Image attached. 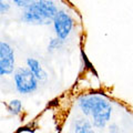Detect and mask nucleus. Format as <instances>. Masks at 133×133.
Wrapping results in <instances>:
<instances>
[{
    "mask_svg": "<svg viewBox=\"0 0 133 133\" xmlns=\"http://www.w3.org/2000/svg\"><path fill=\"white\" fill-rule=\"evenodd\" d=\"M78 105L85 116L91 118V124L97 129L105 128L111 120L112 104L104 94L91 92L81 95Z\"/></svg>",
    "mask_w": 133,
    "mask_h": 133,
    "instance_id": "obj_1",
    "label": "nucleus"
},
{
    "mask_svg": "<svg viewBox=\"0 0 133 133\" xmlns=\"http://www.w3.org/2000/svg\"><path fill=\"white\" fill-rule=\"evenodd\" d=\"M58 12V7L50 0H37L31 1L22 12L21 20L28 24L43 26L52 23V20Z\"/></svg>",
    "mask_w": 133,
    "mask_h": 133,
    "instance_id": "obj_2",
    "label": "nucleus"
},
{
    "mask_svg": "<svg viewBox=\"0 0 133 133\" xmlns=\"http://www.w3.org/2000/svg\"><path fill=\"white\" fill-rule=\"evenodd\" d=\"M14 81L16 90L21 94H30L38 89L39 81L28 68H19L15 71Z\"/></svg>",
    "mask_w": 133,
    "mask_h": 133,
    "instance_id": "obj_3",
    "label": "nucleus"
},
{
    "mask_svg": "<svg viewBox=\"0 0 133 133\" xmlns=\"http://www.w3.org/2000/svg\"><path fill=\"white\" fill-rule=\"evenodd\" d=\"M52 23L55 28L56 38L60 39L61 41H64L70 36L74 26L73 18L65 10H58L52 20Z\"/></svg>",
    "mask_w": 133,
    "mask_h": 133,
    "instance_id": "obj_4",
    "label": "nucleus"
},
{
    "mask_svg": "<svg viewBox=\"0 0 133 133\" xmlns=\"http://www.w3.org/2000/svg\"><path fill=\"white\" fill-rule=\"evenodd\" d=\"M16 69L15 49L6 41H0V76L14 73Z\"/></svg>",
    "mask_w": 133,
    "mask_h": 133,
    "instance_id": "obj_5",
    "label": "nucleus"
},
{
    "mask_svg": "<svg viewBox=\"0 0 133 133\" xmlns=\"http://www.w3.org/2000/svg\"><path fill=\"white\" fill-rule=\"evenodd\" d=\"M27 68L30 70V72L37 78L38 81H43L47 79V72L43 70L40 62L35 58H28L27 59Z\"/></svg>",
    "mask_w": 133,
    "mask_h": 133,
    "instance_id": "obj_6",
    "label": "nucleus"
},
{
    "mask_svg": "<svg viewBox=\"0 0 133 133\" xmlns=\"http://www.w3.org/2000/svg\"><path fill=\"white\" fill-rule=\"evenodd\" d=\"M76 133H95L93 127L88 119H78L74 123Z\"/></svg>",
    "mask_w": 133,
    "mask_h": 133,
    "instance_id": "obj_7",
    "label": "nucleus"
},
{
    "mask_svg": "<svg viewBox=\"0 0 133 133\" xmlns=\"http://www.w3.org/2000/svg\"><path fill=\"white\" fill-rule=\"evenodd\" d=\"M22 102L19 99H14L7 103V111L12 115H19L22 112Z\"/></svg>",
    "mask_w": 133,
    "mask_h": 133,
    "instance_id": "obj_8",
    "label": "nucleus"
},
{
    "mask_svg": "<svg viewBox=\"0 0 133 133\" xmlns=\"http://www.w3.org/2000/svg\"><path fill=\"white\" fill-rule=\"evenodd\" d=\"M62 44H63V41H61L60 39H58V38H52L51 40L49 41V44H48V51H49V52L56 51V50L60 49V48L62 47Z\"/></svg>",
    "mask_w": 133,
    "mask_h": 133,
    "instance_id": "obj_9",
    "label": "nucleus"
},
{
    "mask_svg": "<svg viewBox=\"0 0 133 133\" xmlns=\"http://www.w3.org/2000/svg\"><path fill=\"white\" fill-rule=\"evenodd\" d=\"M81 56H82V60H83V62H84V66H85L87 69L91 70L92 72H94V74L97 76V72H95V70H94V68H93L92 63H91V61L89 60V58L87 57L85 52H83V50H81Z\"/></svg>",
    "mask_w": 133,
    "mask_h": 133,
    "instance_id": "obj_10",
    "label": "nucleus"
},
{
    "mask_svg": "<svg viewBox=\"0 0 133 133\" xmlns=\"http://www.w3.org/2000/svg\"><path fill=\"white\" fill-rule=\"evenodd\" d=\"M9 10H10V5H9V3L0 0V15L7 14Z\"/></svg>",
    "mask_w": 133,
    "mask_h": 133,
    "instance_id": "obj_11",
    "label": "nucleus"
},
{
    "mask_svg": "<svg viewBox=\"0 0 133 133\" xmlns=\"http://www.w3.org/2000/svg\"><path fill=\"white\" fill-rule=\"evenodd\" d=\"M14 3H16L18 7H21V8L24 9V8H27L29 5H30L31 1L30 0H28V1H26V0H15Z\"/></svg>",
    "mask_w": 133,
    "mask_h": 133,
    "instance_id": "obj_12",
    "label": "nucleus"
},
{
    "mask_svg": "<svg viewBox=\"0 0 133 133\" xmlns=\"http://www.w3.org/2000/svg\"><path fill=\"white\" fill-rule=\"evenodd\" d=\"M109 131L110 133H119V127L115 123H112L109 125Z\"/></svg>",
    "mask_w": 133,
    "mask_h": 133,
    "instance_id": "obj_13",
    "label": "nucleus"
}]
</instances>
